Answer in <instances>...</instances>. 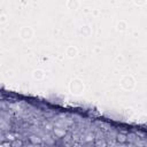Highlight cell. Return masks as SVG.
Returning a JSON list of instances; mask_svg holds the SVG:
<instances>
[{
  "label": "cell",
  "mask_w": 147,
  "mask_h": 147,
  "mask_svg": "<svg viewBox=\"0 0 147 147\" xmlns=\"http://www.w3.org/2000/svg\"><path fill=\"white\" fill-rule=\"evenodd\" d=\"M117 141L121 142V144H125V142H127V138L124 134H118L117 136Z\"/></svg>",
  "instance_id": "1"
},
{
  "label": "cell",
  "mask_w": 147,
  "mask_h": 147,
  "mask_svg": "<svg viewBox=\"0 0 147 147\" xmlns=\"http://www.w3.org/2000/svg\"><path fill=\"white\" fill-rule=\"evenodd\" d=\"M10 146L11 147H22L23 146V141L22 140H14Z\"/></svg>",
  "instance_id": "2"
},
{
  "label": "cell",
  "mask_w": 147,
  "mask_h": 147,
  "mask_svg": "<svg viewBox=\"0 0 147 147\" xmlns=\"http://www.w3.org/2000/svg\"><path fill=\"white\" fill-rule=\"evenodd\" d=\"M30 141H32V142H34V144H37V142L39 144V142H40V139H39L38 137H31V138H30Z\"/></svg>",
  "instance_id": "3"
}]
</instances>
